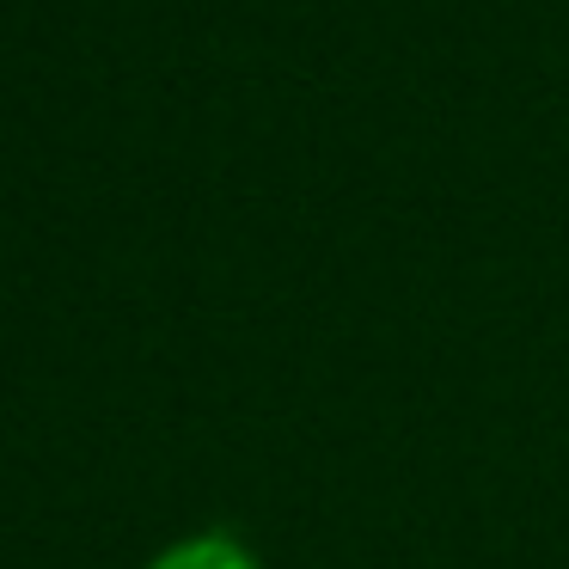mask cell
<instances>
[{
	"label": "cell",
	"mask_w": 569,
	"mask_h": 569,
	"mask_svg": "<svg viewBox=\"0 0 569 569\" xmlns=\"http://www.w3.org/2000/svg\"><path fill=\"white\" fill-rule=\"evenodd\" d=\"M148 569H263L233 532H197V539H178L153 557Z\"/></svg>",
	"instance_id": "6da1fadb"
}]
</instances>
